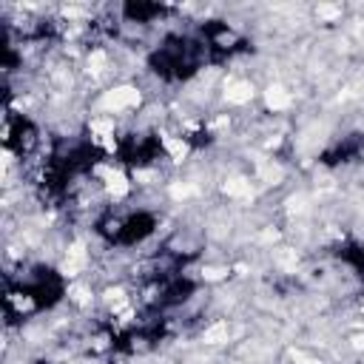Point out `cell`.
Listing matches in <instances>:
<instances>
[{"mask_svg": "<svg viewBox=\"0 0 364 364\" xmlns=\"http://www.w3.org/2000/svg\"><path fill=\"white\" fill-rule=\"evenodd\" d=\"M338 259H341L347 267H353L355 279H358L361 287H364V245H347V247H341V250H338Z\"/></svg>", "mask_w": 364, "mask_h": 364, "instance_id": "obj_7", "label": "cell"}, {"mask_svg": "<svg viewBox=\"0 0 364 364\" xmlns=\"http://www.w3.org/2000/svg\"><path fill=\"white\" fill-rule=\"evenodd\" d=\"M37 145H40L37 128H34L26 117L9 119V125H6V148H9V151H14V154H20V156H28Z\"/></svg>", "mask_w": 364, "mask_h": 364, "instance_id": "obj_5", "label": "cell"}, {"mask_svg": "<svg viewBox=\"0 0 364 364\" xmlns=\"http://www.w3.org/2000/svg\"><path fill=\"white\" fill-rule=\"evenodd\" d=\"M208 63H213V57L202 34H165L148 54V68L165 82H185L196 77Z\"/></svg>", "mask_w": 364, "mask_h": 364, "instance_id": "obj_1", "label": "cell"}, {"mask_svg": "<svg viewBox=\"0 0 364 364\" xmlns=\"http://www.w3.org/2000/svg\"><path fill=\"white\" fill-rule=\"evenodd\" d=\"M65 296V279L46 264L31 267L28 273H23V279L9 290H6V301H17L20 299V313H37V310H48L54 304H60Z\"/></svg>", "mask_w": 364, "mask_h": 364, "instance_id": "obj_2", "label": "cell"}, {"mask_svg": "<svg viewBox=\"0 0 364 364\" xmlns=\"http://www.w3.org/2000/svg\"><path fill=\"white\" fill-rule=\"evenodd\" d=\"M162 156V142L154 134H131L119 145V159L131 168H145L154 165Z\"/></svg>", "mask_w": 364, "mask_h": 364, "instance_id": "obj_4", "label": "cell"}, {"mask_svg": "<svg viewBox=\"0 0 364 364\" xmlns=\"http://www.w3.org/2000/svg\"><path fill=\"white\" fill-rule=\"evenodd\" d=\"M168 9L165 6H156V3H128L125 9H122V14L128 17V20H134V23H151L154 17H162Z\"/></svg>", "mask_w": 364, "mask_h": 364, "instance_id": "obj_6", "label": "cell"}, {"mask_svg": "<svg viewBox=\"0 0 364 364\" xmlns=\"http://www.w3.org/2000/svg\"><path fill=\"white\" fill-rule=\"evenodd\" d=\"M97 230L117 247H134V245H142L156 230V216L151 210H128V213L100 219Z\"/></svg>", "mask_w": 364, "mask_h": 364, "instance_id": "obj_3", "label": "cell"}]
</instances>
